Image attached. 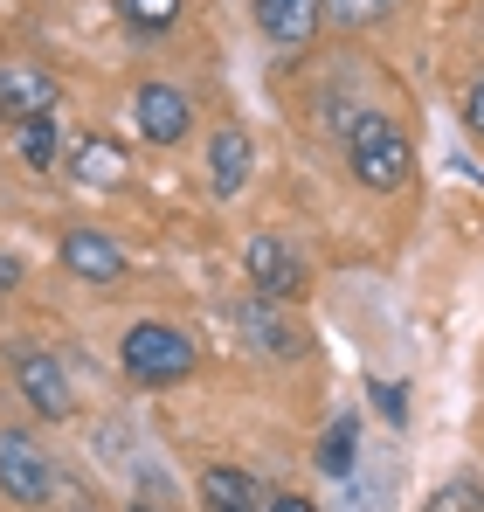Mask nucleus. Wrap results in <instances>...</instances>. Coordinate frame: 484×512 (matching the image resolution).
<instances>
[{
	"instance_id": "obj_1",
	"label": "nucleus",
	"mask_w": 484,
	"mask_h": 512,
	"mask_svg": "<svg viewBox=\"0 0 484 512\" xmlns=\"http://www.w3.org/2000/svg\"><path fill=\"white\" fill-rule=\"evenodd\" d=\"M346 167H353V180L367 194H402L408 173H415V146H408V132L388 111H360L346 125Z\"/></svg>"
},
{
	"instance_id": "obj_2",
	"label": "nucleus",
	"mask_w": 484,
	"mask_h": 512,
	"mask_svg": "<svg viewBox=\"0 0 484 512\" xmlns=\"http://www.w3.org/2000/svg\"><path fill=\"white\" fill-rule=\"evenodd\" d=\"M118 360H125V374L139 381V388H173V381H187L194 367H201V353L194 340L180 333V326H166V319H139L125 346H118Z\"/></svg>"
},
{
	"instance_id": "obj_3",
	"label": "nucleus",
	"mask_w": 484,
	"mask_h": 512,
	"mask_svg": "<svg viewBox=\"0 0 484 512\" xmlns=\"http://www.w3.org/2000/svg\"><path fill=\"white\" fill-rule=\"evenodd\" d=\"M0 492L14 506H49V492H56V471L28 429H0Z\"/></svg>"
},
{
	"instance_id": "obj_4",
	"label": "nucleus",
	"mask_w": 484,
	"mask_h": 512,
	"mask_svg": "<svg viewBox=\"0 0 484 512\" xmlns=\"http://www.w3.org/2000/svg\"><path fill=\"white\" fill-rule=\"evenodd\" d=\"M56 77L35 63V56H0V118L7 125H28V118H56Z\"/></svg>"
},
{
	"instance_id": "obj_5",
	"label": "nucleus",
	"mask_w": 484,
	"mask_h": 512,
	"mask_svg": "<svg viewBox=\"0 0 484 512\" xmlns=\"http://www.w3.org/2000/svg\"><path fill=\"white\" fill-rule=\"evenodd\" d=\"M132 118L146 132V146H180L194 132V104H187V90H173V84H139L132 90Z\"/></svg>"
},
{
	"instance_id": "obj_6",
	"label": "nucleus",
	"mask_w": 484,
	"mask_h": 512,
	"mask_svg": "<svg viewBox=\"0 0 484 512\" xmlns=\"http://www.w3.org/2000/svg\"><path fill=\"white\" fill-rule=\"evenodd\" d=\"M14 381H21V402H28L42 423H63V416L77 409V395H70L63 367H56L49 353H14Z\"/></svg>"
},
{
	"instance_id": "obj_7",
	"label": "nucleus",
	"mask_w": 484,
	"mask_h": 512,
	"mask_svg": "<svg viewBox=\"0 0 484 512\" xmlns=\"http://www.w3.org/2000/svg\"><path fill=\"white\" fill-rule=\"evenodd\" d=\"M242 263H249L256 298H298V291H305V263H298L291 243H277V236H249Z\"/></svg>"
},
{
	"instance_id": "obj_8",
	"label": "nucleus",
	"mask_w": 484,
	"mask_h": 512,
	"mask_svg": "<svg viewBox=\"0 0 484 512\" xmlns=\"http://www.w3.org/2000/svg\"><path fill=\"white\" fill-rule=\"evenodd\" d=\"M249 14L277 49H305L325 21V0H249Z\"/></svg>"
},
{
	"instance_id": "obj_9",
	"label": "nucleus",
	"mask_w": 484,
	"mask_h": 512,
	"mask_svg": "<svg viewBox=\"0 0 484 512\" xmlns=\"http://www.w3.org/2000/svg\"><path fill=\"white\" fill-rule=\"evenodd\" d=\"M249 167H256V139L242 125H215V139H208V187L229 201V194L249 187Z\"/></svg>"
},
{
	"instance_id": "obj_10",
	"label": "nucleus",
	"mask_w": 484,
	"mask_h": 512,
	"mask_svg": "<svg viewBox=\"0 0 484 512\" xmlns=\"http://www.w3.org/2000/svg\"><path fill=\"white\" fill-rule=\"evenodd\" d=\"M63 270L83 277V284H118L125 277V250L111 236H97V229H70L63 236Z\"/></svg>"
},
{
	"instance_id": "obj_11",
	"label": "nucleus",
	"mask_w": 484,
	"mask_h": 512,
	"mask_svg": "<svg viewBox=\"0 0 484 512\" xmlns=\"http://www.w3.org/2000/svg\"><path fill=\"white\" fill-rule=\"evenodd\" d=\"M256 499H270V492H256V478L236 471V464H208L201 471V506L208 512H263Z\"/></svg>"
},
{
	"instance_id": "obj_12",
	"label": "nucleus",
	"mask_w": 484,
	"mask_h": 512,
	"mask_svg": "<svg viewBox=\"0 0 484 512\" xmlns=\"http://www.w3.org/2000/svg\"><path fill=\"white\" fill-rule=\"evenodd\" d=\"M70 173H77L83 187H125V146H111V139H77L70 146Z\"/></svg>"
},
{
	"instance_id": "obj_13",
	"label": "nucleus",
	"mask_w": 484,
	"mask_h": 512,
	"mask_svg": "<svg viewBox=\"0 0 484 512\" xmlns=\"http://www.w3.org/2000/svg\"><path fill=\"white\" fill-rule=\"evenodd\" d=\"M242 333H249V346H263V353H284V360H291V353H305L298 326H291V319H277V312H270L263 298H256L249 312H242Z\"/></svg>"
},
{
	"instance_id": "obj_14",
	"label": "nucleus",
	"mask_w": 484,
	"mask_h": 512,
	"mask_svg": "<svg viewBox=\"0 0 484 512\" xmlns=\"http://www.w3.org/2000/svg\"><path fill=\"white\" fill-rule=\"evenodd\" d=\"M180 7H187V0H118V14H125L132 35H166V28L180 21Z\"/></svg>"
},
{
	"instance_id": "obj_15",
	"label": "nucleus",
	"mask_w": 484,
	"mask_h": 512,
	"mask_svg": "<svg viewBox=\"0 0 484 512\" xmlns=\"http://www.w3.org/2000/svg\"><path fill=\"white\" fill-rule=\"evenodd\" d=\"M353 443H360V423H353V416H339V423L325 429V443H319L325 478H346V471H353Z\"/></svg>"
},
{
	"instance_id": "obj_16",
	"label": "nucleus",
	"mask_w": 484,
	"mask_h": 512,
	"mask_svg": "<svg viewBox=\"0 0 484 512\" xmlns=\"http://www.w3.org/2000/svg\"><path fill=\"white\" fill-rule=\"evenodd\" d=\"M14 146H21L28 167H49V160H56V118H28V125H14Z\"/></svg>"
},
{
	"instance_id": "obj_17",
	"label": "nucleus",
	"mask_w": 484,
	"mask_h": 512,
	"mask_svg": "<svg viewBox=\"0 0 484 512\" xmlns=\"http://www.w3.org/2000/svg\"><path fill=\"white\" fill-rule=\"evenodd\" d=\"M402 0H325V21H339V28H374V21H388Z\"/></svg>"
},
{
	"instance_id": "obj_18",
	"label": "nucleus",
	"mask_w": 484,
	"mask_h": 512,
	"mask_svg": "<svg viewBox=\"0 0 484 512\" xmlns=\"http://www.w3.org/2000/svg\"><path fill=\"white\" fill-rule=\"evenodd\" d=\"M422 512H484V485H478V478H450Z\"/></svg>"
},
{
	"instance_id": "obj_19",
	"label": "nucleus",
	"mask_w": 484,
	"mask_h": 512,
	"mask_svg": "<svg viewBox=\"0 0 484 512\" xmlns=\"http://www.w3.org/2000/svg\"><path fill=\"white\" fill-rule=\"evenodd\" d=\"M374 402H381V416H388V423H402V416H408L402 381H374Z\"/></svg>"
},
{
	"instance_id": "obj_20",
	"label": "nucleus",
	"mask_w": 484,
	"mask_h": 512,
	"mask_svg": "<svg viewBox=\"0 0 484 512\" xmlns=\"http://www.w3.org/2000/svg\"><path fill=\"white\" fill-rule=\"evenodd\" d=\"M464 125H471V132L484 139V77H478L471 90H464Z\"/></svg>"
},
{
	"instance_id": "obj_21",
	"label": "nucleus",
	"mask_w": 484,
	"mask_h": 512,
	"mask_svg": "<svg viewBox=\"0 0 484 512\" xmlns=\"http://www.w3.org/2000/svg\"><path fill=\"white\" fill-rule=\"evenodd\" d=\"M263 512H319V506H312V499H298V492H270Z\"/></svg>"
},
{
	"instance_id": "obj_22",
	"label": "nucleus",
	"mask_w": 484,
	"mask_h": 512,
	"mask_svg": "<svg viewBox=\"0 0 484 512\" xmlns=\"http://www.w3.org/2000/svg\"><path fill=\"white\" fill-rule=\"evenodd\" d=\"M21 277H28V270H21V256H14V250H0V298H7V291H14Z\"/></svg>"
},
{
	"instance_id": "obj_23",
	"label": "nucleus",
	"mask_w": 484,
	"mask_h": 512,
	"mask_svg": "<svg viewBox=\"0 0 484 512\" xmlns=\"http://www.w3.org/2000/svg\"><path fill=\"white\" fill-rule=\"evenodd\" d=\"M132 512H160V506H146V499H139V506H132Z\"/></svg>"
}]
</instances>
